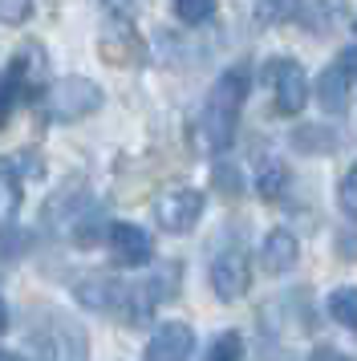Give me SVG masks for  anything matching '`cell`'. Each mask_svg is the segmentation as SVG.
<instances>
[{
    "mask_svg": "<svg viewBox=\"0 0 357 361\" xmlns=\"http://www.w3.org/2000/svg\"><path fill=\"white\" fill-rule=\"evenodd\" d=\"M248 90H252V69L248 66H231L215 78V85L207 90V102H203V114H199V130H195L199 134V150L219 154V150L231 147Z\"/></svg>",
    "mask_w": 357,
    "mask_h": 361,
    "instance_id": "1",
    "label": "cell"
},
{
    "mask_svg": "<svg viewBox=\"0 0 357 361\" xmlns=\"http://www.w3.org/2000/svg\"><path fill=\"white\" fill-rule=\"evenodd\" d=\"M45 106L53 122H81L102 106V85L90 78H61L45 90Z\"/></svg>",
    "mask_w": 357,
    "mask_h": 361,
    "instance_id": "2",
    "label": "cell"
},
{
    "mask_svg": "<svg viewBox=\"0 0 357 361\" xmlns=\"http://www.w3.org/2000/svg\"><path fill=\"white\" fill-rule=\"evenodd\" d=\"M264 78L272 85L276 114H301L308 102V73L296 57H272L264 66Z\"/></svg>",
    "mask_w": 357,
    "mask_h": 361,
    "instance_id": "3",
    "label": "cell"
},
{
    "mask_svg": "<svg viewBox=\"0 0 357 361\" xmlns=\"http://www.w3.org/2000/svg\"><path fill=\"white\" fill-rule=\"evenodd\" d=\"M203 207H207V199L203 191H195V187H175V191H167V195L155 203V219H159L162 231H191L199 219H203Z\"/></svg>",
    "mask_w": 357,
    "mask_h": 361,
    "instance_id": "4",
    "label": "cell"
},
{
    "mask_svg": "<svg viewBox=\"0 0 357 361\" xmlns=\"http://www.w3.org/2000/svg\"><path fill=\"white\" fill-rule=\"evenodd\" d=\"M252 284V264H248V252L240 244L224 247L215 260H211V288L219 300H240Z\"/></svg>",
    "mask_w": 357,
    "mask_h": 361,
    "instance_id": "5",
    "label": "cell"
},
{
    "mask_svg": "<svg viewBox=\"0 0 357 361\" xmlns=\"http://www.w3.org/2000/svg\"><path fill=\"white\" fill-rule=\"evenodd\" d=\"M97 53H102V61H110V66H118V69H134V66L146 61V41L134 33L130 20L118 17V20L106 25V33L97 41Z\"/></svg>",
    "mask_w": 357,
    "mask_h": 361,
    "instance_id": "6",
    "label": "cell"
},
{
    "mask_svg": "<svg viewBox=\"0 0 357 361\" xmlns=\"http://www.w3.org/2000/svg\"><path fill=\"white\" fill-rule=\"evenodd\" d=\"M106 244H110L114 264H122V268H143L155 256V240L138 224H110V240Z\"/></svg>",
    "mask_w": 357,
    "mask_h": 361,
    "instance_id": "7",
    "label": "cell"
},
{
    "mask_svg": "<svg viewBox=\"0 0 357 361\" xmlns=\"http://www.w3.org/2000/svg\"><path fill=\"white\" fill-rule=\"evenodd\" d=\"M195 333L183 321H167L155 329V337L146 341V361H191Z\"/></svg>",
    "mask_w": 357,
    "mask_h": 361,
    "instance_id": "8",
    "label": "cell"
},
{
    "mask_svg": "<svg viewBox=\"0 0 357 361\" xmlns=\"http://www.w3.org/2000/svg\"><path fill=\"white\" fill-rule=\"evenodd\" d=\"M126 284H118V280H81L78 284V300L85 309H97V312H122L126 317Z\"/></svg>",
    "mask_w": 357,
    "mask_h": 361,
    "instance_id": "9",
    "label": "cell"
},
{
    "mask_svg": "<svg viewBox=\"0 0 357 361\" xmlns=\"http://www.w3.org/2000/svg\"><path fill=\"white\" fill-rule=\"evenodd\" d=\"M349 90H353V78H349L337 61L329 69H321V78H317V102H321L325 114H333V118L345 114V110H349Z\"/></svg>",
    "mask_w": 357,
    "mask_h": 361,
    "instance_id": "10",
    "label": "cell"
},
{
    "mask_svg": "<svg viewBox=\"0 0 357 361\" xmlns=\"http://www.w3.org/2000/svg\"><path fill=\"white\" fill-rule=\"evenodd\" d=\"M296 256H301V244H296V235L284 231V228L268 231L264 244H260V264H264V272H272V276L289 272L292 264H296Z\"/></svg>",
    "mask_w": 357,
    "mask_h": 361,
    "instance_id": "11",
    "label": "cell"
},
{
    "mask_svg": "<svg viewBox=\"0 0 357 361\" xmlns=\"http://www.w3.org/2000/svg\"><path fill=\"white\" fill-rule=\"evenodd\" d=\"M289 142L296 154H333L341 147V134L329 126H296Z\"/></svg>",
    "mask_w": 357,
    "mask_h": 361,
    "instance_id": "12",
    "label": "cell"
},
{
    "mask_svg": "<svg viewBox=\"0 0 357 361\" xmlns=\"http://www.w3.org/2000/svg\"><path fill=\"white\" fill-rule=\"evenodd\" d=\"M289 183H292L289 166H284V163H276V159H272V163H264V166H260V175H256V191H260V199L276 203V199H284Z\"/></svg>",
    "mask_w": 357,
    "mask_h": 361,
    "instance_id": "13",
    "label": "cell"
},
{
    "mask_svg": "<svg viewBox=\"0 0 357 361\" xmlns=\"http://www.w3.org/2000/svg\"><path fill=\"white\" fill-rule=\"evenodd\" d=\"M329 317L357 333V288L353 284H341V288L329 293Z\"/></svg>",
    "mask_w": 357,
    "mask_h": 361,
    "instance_id": "14",
    "label": "cell"
},
{
    "mask_svg": "<svg viewBox=\"0 0 357 361\" xmlns=\"http://www.w3.org/2000/svg\"><path fill=\"white\" fill-rule=\"evenodd\" d=\"M20 212V183L8 166H0V228H8Z\"/></svg>",
    "mask_w": 357,
    "mask_h": 361,
    "instance_id": "15",
    "label": "cell"
},
{
    "mask_svg": "<svg viewBox=\"0 0 357 361\" xmlns=\"http://www.w3.org/2000/svg\"><path fill=\"white\" fill-rule=\"evenodd\" d=\"M215 4L219 0H175V17L195 29V25H207L215 17Z\"/></svg>",
    "mask_w": 357,
    "mask_h": 361,
    "instance_id": "16",
    "label": "cell"
},
{
    "mask_svg": "<svg viewBox=\"0 0 357 361\" xmlns=\"http://www.w3.org/2000/svg\"><path fill=\"white\" fill-rule=\"evenodd\" d=\"M301 13V0H260L256 4V17L264 25H280V20H292Z\"/></svg>",
    "mask_w": 357,
    "mask_h": 361,
    "instance_id": "17",
    "label": "cell"
},
{
    "mask_svg": "<svg viewBox=\"0 0 357 361\" xmlns=\"http://www.w3.org/2000/svg\"><path fill=\"white\" fill-rule=\"evenodd\" d=\"M102 240H110V228L102 219H78L73 224V244L78 247H97Z\"/></svg>",
    "mask_w": 357,
    "mask_h": 361,
    "instance_id": "18",
    "label": "cell"
},
{
    "mask_svg": "<svg viewBox=\"0 0 357 361\" xmlns=\"http://www.w3.org/2000/svg\"><path fill=\"white\" fill-rule=\"evenodd\" d=\"M211 183H215V191H224L227 199H236L243 191L240 171H236L231 163H215V166H211Z\"/></svg>",
    "mask_w": 357,
    "mask_h": 361,
    "instance_id": "19",
    "label": "cell"
},
{
    "mask_svg": "<svg viewBox=\"0 0 357 361\" xmlns=\"http://www.w3.org/2000/svg\"><path fill=\"white\" fill-rule=\"evenodd\" d=\"M32 17V0H0V20L4 25H25Z\"/></svg>",
    "mask_w": 357,
    "mask_h": 361,
    "instance_id": "20",
    "label": "cell"
},
{
    "mask_svg": "<svg viewBox=\"0 0 357 361\" xmlns=\"http://www.w3.org/2000/svg\"><path fill=\"white\" fill-rule=\"evenodd\" d=\"M20 102V94H16V85L8 82V78H0V126L8 122V114H13V106Z\"/></svg>",
    "mask_w": 357,
    "mask_h": 361,
    "instance_id": "21",
    "label": "cell"
},
{
    "mask_svg": "<svg viewBox=\"0 0 357 361\" xmlns=\"http://www.w3.org/2000/svg\"><path fill=\"white\" fill-rule=\"evenodd\" d=\"M341 207H345L349 215H357V166L341 179Z\"/></svg>",
    "mask_w": 357,
    "mask_h": 361,
    "instance_id": "22",
    "label": "cell"
},
{
    "mask_svg": "<svg viewBox=\"0 0 357 361\" xmlns=\"http://www.w3.org/2000/svg\"><path fill=\"white\" fill-rule=\"evenodd\" d=\"M337 256L341 260H357V228H341L337 231Z\"/></svg>",
    "mask_w": 357,
    "mask_h": 361,
    "instance_id": "23",
    "label": "cell"
},
{
    "mask_svg": "<svg viewBox=\"0 0 357 361\" xmlns=\"http://www.w3.org/2000/svg\"><path fill=\"white\" fill-rule=\"evenodd\" d=\"M337 66L345 69V73H349V78H357V45H345V49H341Z\"/></svg>",
    "mask_w": 357,
    "mask_h": 361,
    "instance_id": "24",
    "label": "cell"
},
{
    "mask_svg": "<svg viewBox=\"0 0 357 361\" xmlns=\"http://www.w3.org/2000/svg\"><path fill=\"white\" fill-rule=\"evenodd\" d=\"M313 361H357V357L341 353V349H333V345H321V349H313Z\"/></svg>",
    "mask_w": 357,
    "mask_h": 361,
    "instance_id": "25",
    "label": "cell"
},
{
    "mask_svg": "<svg viewBox=\"0 0 357 361\" xmlns=\"http://www.w3.org/2000/svg\"><path fill=\"white\" fill-rule=\"evenodd\" d=\"M102 4H106L110 13H118V17H130V13H134V8H138L143 0H102Z\"/></svg>",
    "mask_w": 357,
    "mask_h": 361,
    "instance_id": "26",
    "label": "cell"
},
{
    "mask_svg": "<svg viewBox=\"0 0 357 361\" xmlns=\"http://www.w3.org/2000/svg\"><path fill=\"white\" fill-rule=\"evenodd\" d=\"M8 329V309H4V300H0V333Z\"/></svg>",
    "mask_w": 357,
    "mask_h": 361,
    "instance_id": "27",
    "label": "cell"
},
{
    "mask_svg": "<svg viewBox=\"0 0 357 361\" xmlns=\"http://www.w3.org/2000/svg\"><path fill=\"white\" fill-rule=\"evenodd\" d=\"M0 361H20V357H16V353H4V349H0Z\"/></svg>",
    "mask_w": 357,
    "mask_h": 361,
    "instance_id": "28",
    "label": "cell"
}]
</instances>
